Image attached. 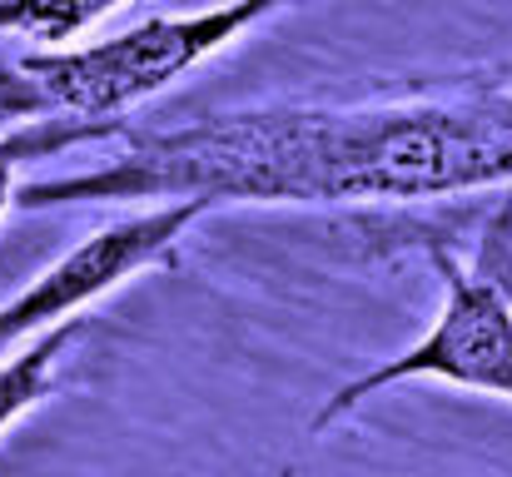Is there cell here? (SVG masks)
Wrapping results in <instances>:
<instances>
[{"mask_svg": "<svg viewBox=\"0 0 512 477\" xmlns=\"http://www.w3.org/2000/svg\"><path fill=\"white\" fill-rule=\"evenodd\" d=\"M95 169L20 184V209L204 199L219 204H433L512 189V85L458 80L343 105H249L194 125H120Z\"/></svg>", "mask_w": 512, "mask_h": 477, "instance_id": "6da1fadb", "label": "cell"}, {"mask_svg": "<svg viewBox=\"0 0 512 477\" xmlns=\"http://www.w3.org/2000/svg\"><path fill=\"white\" fill-rule=\"evenodd\" d=\"M294 5L304 0H219L209 10L150 15L90 45H35L0 55V130L30 120L115 125Z\"/></svg>", "mask_w": 512, "mask_h": 477, "instance_id": "7a4b0ae2", "label": "cell"}, {"mask_svg": "<svg viewBox=\"0 0 512 477\" xmlns=\"http://www.w3.org/2000/svg\"><path fill=\"white\" fill-rule=\"evenodd\" d=\"M433 269L443 279V304L423 338L383 358L378 368L348 378L309 423L314 438L339 428L368 398L418 378L512 403V199L478 229L473 259L433 249Z\"/></svg>", "mask_w": 512, "mask_h": 477, "instance_id": "3957f363", "label": "cell"}, {"mask_svg": "<svg viewBox=\"0 0 512 477\" xmlns=\"http://www.w3.org/2000/svg\"><path fill=\"white\" fill-rule=\"evenodd\" d=\"M204 214H209L204 199H150L145 209H130L100 224L95 234H85L50 269H40L15 299L0 304V353L75 318L80 309H95L105 294H115L135 274L170 264L184 234Z\"/></svg>", "mask_w": 512, "mask_h": 477, "instance_id": "277c9868", "label": "cell"}, {"mask_svg": "<svg viewBox=\"0 0 512 477\" xmlns=\"http://www.w3.org/2000/svg\"><path fill=\"white\" fill-rule=\"evenodd\" d=\"M70 338H75V318H65V323H55V328L25 338L20 348L0 353V433L15 428L25 413H35V408L50 398L55 368H60Z\"/></svg>", "mask_w": 512, "mask_h": 477, "instance_id": "5b68a950", "label": "cell"}, {"mask_svg": "<svg viewBox=\"0 0 512 477\" xmlns=\"http://www.w3.org/2000/svg\"><path fill=\"white\" fill-rule=\"evenodd\" d=\"M115 125H80V120H30V125H10L0 130V224L10 219V209H20V164L50 155H70L80 145H105Z\"/></svg>", "mask_w": 512, "mask_h": 477, "instance_id": "8992f818", "label": "cell"}, {"mask_svg": "<svg viewBox=\"0 0 512 477\" xmlns=\"http://www.w3.org/2000/svg\"><path fill=\"white\" fill-rule=\"evenodd\" d=\"M140 0H0V40H35V45H75L100 20L130 10Z\"/></svg>", "mask_w": 512, "mask_h": 477, "instance_id": "52a82bcc", "label": "cell"}]
</instances>
